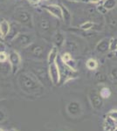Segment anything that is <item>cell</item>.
Segmentation results:
<instances>
[{
	"label": "cell",
	"mask_w": 117,
	"mask_h": 131,
	"mask_svg": "<svg viewBox=\"0 0 117 131\" xmlns=\"http://www.w3.org/2000/svg\"><path fill=\"white\" fill-rule=\"evenodd\" d=\"M69 1H72V2H81V1H84V0H69Z\"/></svg>",
	"instance_id": "34"
},
{
	"label": "cell",
	"mask_w": 117,
	"mask_h": 131,
	"mask_svg": "<svg viewBox=\"0 0 117 131\" xmlns=\"http://www.w3.org/2000/svg\"><path fill=\"white\" fill-rule=\"evenodd\" d=\"M67 110L68 114L72 116H77L81 113V106L78 101H71L67 105Z\"/></svg>",
	"instance_id": "11"
},
{
	"label": "cell",
	"mask_w": 117,
	"mask_h": 131,
	"mask_svg": "<svg viewBox=\"0 0 117 131\" xmlns=\"http://www.w3.org/2000/svg\"><path fill=\"white\" fill-rule=\"evenodd\" d=\"M8 62L10 66L12 68V74H16L18 71L19 70V67L22 62V59H21L20 54L16 50L10 51V53L8 54Z\"/></svg>",
	"instance_id": "5"
},
{
	"label": "cell",
	"mask_w": 117,
	"mask_h": 131,
	"mask_svg": "<svg viewBox=\"0 0 117 131\" xmlns=\"http://www.w3.org/2000/svg\"><path fill=\"white\" fill-rule=\"evenodd\" d=\"M8 60V54L5 52H0V62H5Z\"/></svg>",
	"instance_id": "26"
},
{
	"label": "cell",
	"mask_w": 117,
	"mask_h": 131,
	"mask_svg": "<svg viewBox=\"0 0 117 131\" xmlns=\"http://www.w3.org/2000/svg\"><path fill=\"white\" fill-rule=\"evenodd\" d=\"M58 54H59V49L56 46H52L50 48L48 54H47V63L48 65H51L52 63H55L58 59Z\"/></svg>",
	"instance_id": "14"
},
{
	"label": "cell",
	"mask_w": 117,
	"mask_h": 131,
	"mask_svg": "<svg viewBox=\"0 0 117 131\" xmlns=\"http://www.w3.org/2000/svg\"><path fill=\"white\" fill-rule=\"evenodd\" d=\"M39 22H38V27H39V31L40 33L43 35L48 34L51 31L52 28V22H51L50 18L46 16H40L39 18Z\"/></svg>",
	"instance_id": "7"
},
{
	"label": "cell",
	"mask_w": 117,
	"mask_h": 131,
	"mask_svg": "<svg viewBox=\"0 0 117 131\" xmlns=\"http://www.w3.org/2000/svg\"><path fill=\"white\" fill-rule=\"evenodd\" d=\"M10 28V24L8 22L7 20H2L0 22V34H1L3 39L6 37V35L9 33Z\"/></svg>",
	"instance_id": "15"
},
{
	"label": "cell",
	"mask_w": 117,
	"mask_h": 131,
	"mask_svg": "<svg viewBox=\"0 0 117 131\" xmlns=\"http://www.w3.org/2000/svg\"><path fill=\"white\" fill-rule=\"evenodd\" d=\"M18 83L20 89L25 94H39L44 91V86L38 78L31 73L25 72L18 75Z\"/></svg>",
	"instance_id": "1"
},
{
	"label": "cell",
	"mask_w": 117,
	"mask_h": 131,
	"mask_svg": "<svg viewBox=\"0 0 117 131\" xmlns=\"http://www.w3.org/2000/svg\"><path fill=\"white\" fill-rule=\"evenodd\" d=\"M107 23L110 29L114 30L117 29V17L116 16H109L107 19Z\"/></svg>",
	"instance_id": "19"
},
{
	"label": "cell",
	"mask_w": 117,
	"mask_h": 131,
	"mask_svg": "<svg viewBox=\"0 0 117 131\" xmlns=\"http://www.w3.org/2000/svg\"><path fill=\"white\" fill-rule=\"evenodd\" d=\"M109 41L110 39H108V38L101 39L97 43L96 46H95V49L100 53H105V52H107L109 50Z\"/></svg>",
	"instance_id": "13"
},
{
	"label": "cell",
	"mask_w": 117,
	"mask_h": 131,
	"mask_svg": "<svg viewBox=\"0 0 117 131\" xmlns=\"http://www.w3.org/2000/svg\"><path fill=\"white\" fill-rule=\"evenodd\" d=\"M5 50H6L5 44L4 43L3 41H0V52H5Z\"/></svg>",
	"instance_id": "30"
},
{
	"label": "cell",
	"mask_w": 117,
	"mask_h": 131,
	"mask_svg": "<svg viewBox=\"0 0 117 131\" xmlns=\"http://www.w3.org/2000/svg\"><path fill=\"white\" fill-rule=\"evenodd\" d=\"M111 76L114 81H117V67H114L111 71Z\"/></svg>",
	"instance_id": "27"
},
{
	"label": "cell",
	"mask_w": 117,
	"mask_h": 131,
	"mask_svg": "<svg viewBox=\"0 0 117 131\" xmlns=\"http://www.w3.org/2000/svg\"><path fill=\"white\" fill-rule=\"evenodd\" d=\"M117 0H104L102 5L107 10H111L116 7Z\"/></svg>",
	"instance_id": "18"
},
{
	"label": "cell",
	"mask_w": 117,
	"mask_h": 131,
	"mask_svg": "<svg viewBox=\"0 0 117 131\" xmlns=\"http://www.w3.org/2000/svg\"><path fill=\"white\" fill-rule=\"evenodd\" d=\"M66 66H67L68 68L72 69V70H74L76 71V62L73 60V59H70V60H68L67 61H66L65 63H64Z\"/></svg>",
	"instance_id": "23"
},
{
	"label": "cell",
	"mask_w": 117,
	"mask_h": 131,
	"mask_svg": "<svg viewBox=\"0 0 117 131\" xmlns=\"http://www.w3.org/2000/svg\"><path fill=\"white\" fill-rule=\"evenodd\" d=\"M61 10H62V20L65 22L66 25H70L72 22V14L69 12V10L67 9L66 6L60 5Z\"/></svg>",
	"instance_id": "16"
},
{
	"label": "cell",
	"mask_w": 117,
	"mask_h": 131,
	"mask_svg": "<svg viewBox=\"0 0 117 131\" xmlns=\"http://www.w3.org/2000/svg\"><path fill=\"white\" fill-rule=\"evenodd\" d=\"M35 35L31 32H19L10 41V45L14 49H25L34 42Z\"/></svg>",
	"instance_id": "3"
},
{
	"label": "cell",
	"mask_w": 117,
	"mask_h": 131,
	"mask_svg": "<svg viewBox=\"0 0 117 131\" xmlns=\"http://www.w3.org/2000/svg\"><path fill=\"white\" fill-rule=\"evenodd\" d=\"M13 19L15 20V22L22 25V26L31 27V28H33V26L31 14L28 10L22 9V8H18L15 10L13 14Z\"/></svg>",
	"instance_id": "4"
},
{
	"label": "cell",
	"mask_w": 117,
	"mask_h": 131,
	"mask_svg": "<svg viewBox=\"0 0 117 131\" xmlns=\"http://www.w3.org/2000/svg\"><path fill=\"white\" fill-rule=\"evenodd\" d=\"M48 76L51 82L54 86H57L60 82V70L57 62L48 65Z\"/></svg>",
	"instance_id": "6"
},
{
	"label": "cell",
	"mask_w": 117,
	"mask_h": 131,
	"mask_svg": "<svg viewBox=\"0 0 117 131\" xmlns=\"http://www.w3.org/2000/svg\"><path fill=\"white\" fill-rule=\"evenodd\" d=\"M30 4L31 5H39L40 0H29Z\"/></svg>",
	"instance_id": "32"
},
{
	"label": "cell",
	"mask_w": 117,
	"mask_h": 131,
	"mask_svg": "<svg viewBox=\"0 0 117 131\" xmlns=\"http://www.w3.org/2000/svg\"><path fill=\"white\" fill-rule=\"evenodd\" d=\"M43 8L50 15L55 17L59 20H62V10H61L60 5H44Z\"/></svg>",
	"instance_id": "9"
},
{
	"label": "cell",
	"mask_w": 117,
	"mask_h": 131,
	"mask_svg": "<svg viewBox=\"0 0 117 131\" xmlns=\"http://www.w3.org/2000/svg\"><path fill=\"white\" fill-rule=\"evenodd\" d=\"M96 79H97V81H100V82H101V81H105V75H103V73H98V74L96 75Z\"/></svg>",
	"instance_id": "29"
},
{
	"label": "cell",
	"mask_w": 117,
	"mask_h": 131,
	"mask_svg": "<svg viewBox=\"0 0 117 131\" xmlns=\"http://www.w3.org/2000/svg\"><path fill=\"white\" fill-rule=\"evenodd\" d=\"M9 131H18V130L16 129V128H12V129H10Z\"/></svg>",
	"instance_id": "35"
},
{
	"label": "cell",
	"mask_w": 117,
	"mask_h": 131,
	"mask_svg": "<svg viewBox=\"0 0 117 131\" xmlns=\"http://www.w3.org/2000/svg\"><path fill=\"white\" fill-rule=\"evenodd\" d=\"M99 94L102 99H108L111 95V91H110V89L108 88H101V90L100 91Z\"/></svg>",
	"instance_id": "22"
},
{
	"label": "cell",
	"mask_w": 117,
	"mask_h": 131,
	"mask_svg": "<svg viewBox=\"0 0 117 131\" xmlns=\"http://www.w3.org/2000/svg\"><path fill=\"white\" fill-rule=\"evenodd\" d=\"M0 18H1V15H0Z\"/></svg>",
	"instance_id": "40"
},
{
	"label": "cell",
	"mask_w": 117,
	"mask_h": 131,
	"mask_svg": "<svg viewBox=\"0 0 117 131\" xmlns=\"http://www.w3.org/2000/svg\"><path fill=\"white\" fill-rule=\"evenodd\" d=\"M89 3H92V4H98L101 1V0H88Z\"/></svg>",
	"instance_id": "33"
},
{
	"label": "cell",
	"mask_w": 117,
	"mask_h": 131,
	"mask_svg": "<svg viewBox=\"0 0 117 131\" xmlns=\"http://www.w3.org/2000/svg\"><path fill=\"white\" fill-rule=\"evenodd\" d=\"M4 39H3V38H2V36H1V34H0V41H3Z\"/></svg>",
	"instance_id": "36"
},
{
	"label": "cell",
	"mask_w": 117,
	"mask_h": 131,
	"mask_svg": "<svg viewBox=\"0 0 117 131\" xmlns=\"http://www.w3.org/2000/svg\"><path fill=\"white\" fill-rule=\"evenodd\" d=\"M113 131H117V128H114V129H113Z\"/></svg>",
	"instance_id": "37"
},
{
	"label": "cell",
	"mask_w": 117,
	"mask_h": 131,
	"mask_svg": "<svg viewBox=\"0 0 117 131\" xmlns=\"http://www.w3.org/2000/svg\"><path fill=\"white\" fill-rule=\"evenodd\" d=\"M52 41L54 46H56L58 49H59L61 46H63V45L65 44V42H66L65 36H64V34L61 32V31H57L56 32L52 35Z\"/></svg>",
	"instance_id": "12"
},
{
	"label": "cell",
	"mask_w": 117,
	"mask_h": 131,
	"mask_svg": "<svg viewBox=\"0 0 117 131\" xmlns=\"http://www.w3.org/2000/svg\"><path fill=\"white\" fill-rule=\"evenodd\" d=\"M108 117L111 118L114 122H117V110H112L108 114Z\"/></svg>",
	"instance_id": "25"
},
{
	"label": "cell",
	"mask_w": 117,
	"mask_h": 131,
	"mask_svg": "<svg viewBox=\"0 0 117 131\" xmlns=\"http://www.w3.org/2000/svg\"><path fill=\"white\" fill-rule=\"evenodd\" d=\"M10 72H12V68L8 60L5 62H0V75L7 76L10 74Z\"/></svg>",
	"instance_id": "17"
},
{
	"label": "cell",
	"mask_w": 117,
	"mask_h": 131,
	"mask_svg": "<svg viewBox=\"0 0 117 131\" xmlns=\"http://www.w3.org/2000/svg\"><path fill=\"white\" fill-rule=\"evenodd\" d=\"M0 131H5V130H4L3 128H0Z\"/></svg>",
	"instance_id": "38"
},
{
	"label": "cell",
	"mask_w": 117,
	"mask_h": 131,
	"mask_svg": "<svg viewBox=\"0 0 117 131\" xmlns=\"http://www.w3.org/2000/svg\"><path fill=\"white\" fill-rule=\"evenodd\" d=\"M94 22H92V21H87V22L83 23V24L80 25V28L83 31H89L91 29H93L94 27Z\"/></svg>",
	"instance_id": "20"
},
{
	"label": "cell",
	"mask_w": 117,
	"mask_h": 131,
	"mask_svg": "<svg viewBox=\"0 0 117 131\" xmlns=\"http://www.w3.org/2000/svg\"><path fill=\"white\" fill-rule=\"evenodd\" d=\"M0 1H5V0H0Z\"/></svg>",
	"instance_id": "39"
},
{
	"label": "cell",
	"mask_w": 117,
	"mask_h": 131,
	"mask_svg": "<svg viewBox=\"0 0 117 131\" xmlns=\"http://www.w3.org/2000/svg\"><path fill=\"white\" fill-rule=\"evenodd\" d=\"M89 100H90L91 105L94 109H101L102 107L103 99L96 91L93 90L89 93Z\"/></svg>",
	"instance_id": "8"
},
{
	"label": "cell",
	"mask_w": 117,
	"mask_h": 131,
	"mask_svg": "<svg viewBox=\"0 0 117 131\" xmlns=\"http://www.w3.org/2000/svg\"><path fill=\"white\" fill-rule=\"evenodd\" d=\"M109 50L111 52L117 51V39L116 38H113L109 41Z\"/></svg>",
	"instance_id": "24"
},
{
	"label": "cell",
	"mask_w": 117,
	"mask_h": 131,
	"mask_svg": "<svg viewBox=\"0 0 117 131\" xmlns=\"http://www.w3.org/2000/svg\"><path fill=\"white\" fill-rule=\"evenodd\" d=\"M21 26H22V25H20L19 24H18V23H16V22H13L12 24H10L9 33L6 35V37L4 39V40H5L7 42L12 41L18 33L22 32V31H21Z\"/></svg>",
	"instance_id": "10"
},
{
	"label": "cell",
	"mask_w": 117,
	"mask_h": 131,
	"mask_svg": "<svg viewBox=\"0 0 117 131\" xmlns=\"http://www.w3.org/2000/svg\"><path fill=\"white\" fill-rule=\"evenodd\" d=\"M5 113H4V111L0 110V123L5 120Z\"/></svg>",
	"instance_id": "31"
},
{
	"label": "cell",
	"mask_w": 117,
	"mask_h": 131,
	"mask_svg": "<svg viewBox=\"0 0 117 131\" xmlns=\"http://www.w3.org/2000/svg\"><path fill=\"white\" fill-rule=\"evenodd\" d=\"M87 67L89 70H95L98 67V63L94 59H89L87 61Z\"/></svg>",
	"instance_id": "21"
},
{
	"label": "cell",
	"mask_w": 117,
	"mask_h": 131,
	"mask_svg": "<svg viewBox=\"0 0 117 131\" xmlns=\"http://www.w3.org/2000/svg\"><path fill=\"white\" fill-rule=\"evenodd\" d=\"M97 10L100 14H105L108 12V10L103 7V5H99L97 6Z\"/></svg>",
	"instance_id": "28"
},
{
	"label": "cell",
	"mask_w": 117,
	"mask_h": 131,
	"mask_svg": "<svg viewBox=\"0 0 117 131\" xmlns=\"http://www.w3.org/2000/svg\"><path fill=\"white\" fill-rule=\"evenodd\" d=\"M24 50L25 53L33 60H42L46 56V46L42 43L33 42L27 47H25Z\"/></svg>",
	"instance_id": "2"
}]
</instances>
